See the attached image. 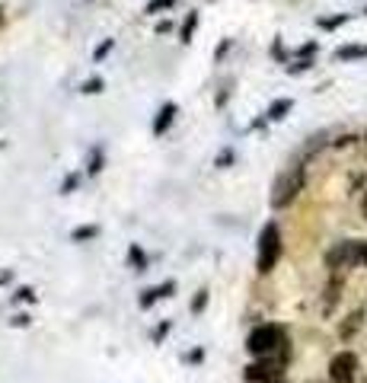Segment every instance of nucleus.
<instances>
[{"label": "nucleus", "mask_w": 367, "mask_h": 383, "mask_svg": "<svg viewBox=\"0 0 367 383\" xmlns=\"http://www.w3.org/2000/svg\"><path fill=\"white\" fill-rule=\"evenodd\" d=\"M281 342H285V329L281 326H259V329L249 332L246 348L262 358V354H271L275 348H281Z\"/></svg>", "instance_id": "3"}, {"label": "nucleus", "mask_w": 367, "mask_h": 383, "mask_svg": "<svg viewBox=\"0 0 367 383\" xmlns=\"http://www.w3.org/2000/svg\"><path fill=\"white\" fill-rule=\"evenodd\" d=\"M361 262L367 265V243H364V246H361Z\"/></svg>", "instance_id": "13"}, {"label": "nucleus", "mask_w": 367, "mask_h": 383, "mask_svg": "<svg viewBox=\"0 0 367 383\" xmlns=\"http://www.w3.org/2000/svg\"><path fill=\"white\" fill-rule=\"evenodd\" d=\"M163 7H172V0H153L147 7V13H157V10H163Z\"/></svg>", "instance_id": "11"}, {"label": "nucleus", "mask_w": 367, "mask_h": 383, "mask_svg": "<svg viewBox=\"0 0 367 383\" xmlns=\"http://www.w3.org/2000/svg\"><path fill=\"white\" fill-rule=\"evenodd\" d=\"M99 90H103V80H90L83 87V93H99Z\"/></svg>", "instance_id": "12"}, {"label": "nucleus", "mask_w": 367, "mask_h": 383, "mask_svg": "<svg viewBox=\"0 0 367 383\" xmlns=\"http://www.w3.org/2000/svg\"><path fill=\"white\" fill-rule=\"evenodd\" d=\"M172 115H176V105H163V109H160V119H157V125H153V131H157V135H163L166 128H170Z\"/></svg>", "instance_id": "6"}, {"label": "nucleus", "mask_w": 367, "mask_h": 383, "mask_svg": "<svg viewBox=\"0 0 367 383\" xmlns=\"http://www.w3.org/2000/svg\"><path fill=\"white\" fill-rule=\"evenodd\" d=\"M300 188H304V166H291L287 173L278 176L275 188H271V204L275 208H287L297 198Z\"/></svg>", "instance_id": "2"}, {"label": "nucleus", "mask_w": 367, "mask_h": 383, "mask_svg": "<svg viewBox=\"0 0 367 383\" xmlns=\"http://www.w3.org/2000/svg\"><path fill=\"white\" fill-rule=\"evenodd\" d=\"M195 23H198V16L192 13V16H188V20H186V26H182V42H188V36H192V29H195Z\"/></svg>", "instance_id": "9"}, {"label": "nucleus", "mask_w": 367, "mask_h": 383, "mask_svg": "<svg viewBox=\"0 0 367 383\" xmlns=\"http://www.w3.org/2000/svg\"><path fill=\"white\" fill-rule=\"evenodd\" d=\"M345 262H361V246H354V243H338V246L326 255V265H329V269H342Z\"/></svg>", "instance_id": "5"}, {"label": "nucleus", "mask_w": 367, "mask_h": 383, "mask_svg": "<svg viewBox=\"0 0 367 383\" xmlns=\"http://www.w3.org/2000/svg\"><path fill=\"white\" fill-rule=\"evenodd\" d=\"M354 370H358V358L352 352H338L329 364V380L332 383H354Z\"/></svg>", "instance_id": "4"}, {"label": "nucleus", "mask_w": 367, "mask_h": 383, "mask_svg": "<svg viewBox=\"0 0 367 383\" xmlns=\"http://www.w3.org/2000/svg\"><path fill=\"white\" fill-rule=\"evenodd\" d=\"M338 58L348 61V58H367V45H345L338 48Z\"/></svg>", "instance_id": "7"}, {"label": "nucleus", "mask_w": 367, "mask_h": 383, "mask_svg": "<svg viewBox=\"0 0 367 383\" xmlns=\"http://www.w3.org/2000/svg\"><path fill=\"white\" fill-rule=\"evenodd\" d=\"M291 109V99H281V103H275L269 109V119H285V112Z\"/></svg>", "instance_id": "8"}, {"label": "nucleus", "mask_w": 367, "mask_h": 383, "mask_svg": "<svg viewBox=\"0 0 367 383\" xmlns=\"http://www.w3.org/2000/svg\"><path fill=\"white\" fill-rule=\"evenodd\" d=\"M278 259H281V230H278V224H265L262 233H259V259H255V265H259L262 275H269Z\"/></svg>", "instance_id": "1"}, {"label": "nucleus", "mask_w": 367, "mask_h": 383, "mask_svg": "<svg viewBox=\"0 0 367 383\" xmlns=\"http://www.w3.org/2000/svg\"><path fill=\"white\" fill-rule=\"evenodd\" d=\"M342 23H345V16H336V20H320L322 29H336V26H342Z\"/></svg>", "instance_id": "10"}, {"label": "nucleus", "mask_w": 367, "mask_h": 383, "mask_svg": "<svg viewBox=\"0 0 367 383\" xmlns=\"http://www.w3.org/2000/svg\"><path fill=\"white\" fill-rule=\"evenodd\" d=\"M361 211H364V218H367V195H364V204H361Z\"/></svg>", "instance_id": "14"}]
</instances>
